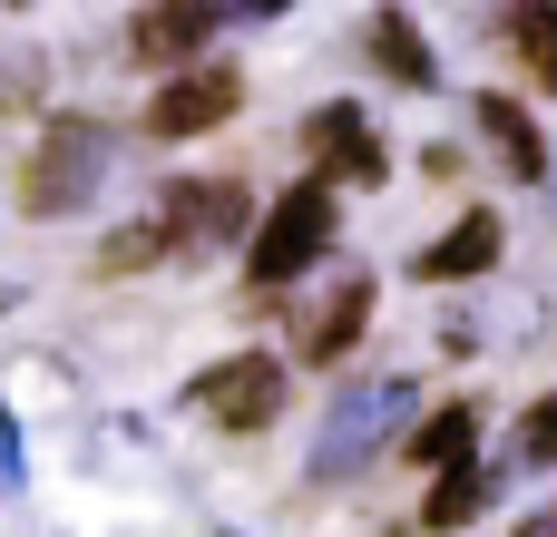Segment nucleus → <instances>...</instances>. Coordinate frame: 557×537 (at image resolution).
<instances>
[{
	"instance_id": "nucleus-1",
	"label": "nucleus",
	"mask_w": 557,
	"mask_h": 537,
	"mask_svg": "<svg viewBox=\"0 0 557 537\" xmlns=\"http://www.w3.org/2000/svg\"><path fill=\"white\" fill-rule=\"evenodd\" d=\"M333 235H343V205H333V186L304 176L294 196L264 205V225H255V245H245V284H255V294H284L304 264L333 254Z\"/></svg>"
},
{
	"instance_id": "nucleus-2",
	"label": "nucleus",
	"mask_w": 557,
	"mask_h": 537,
	"mask_svg": "<svg viewBox=\"0 0 557 537\" xmlns=\"http://www.w3.org/2000/svg\"><path fill=\"white\" fill-rule=\"evenodd\" d=\"M98 176H108V127L98 117H49L39 127V147H29V166H20V215H78L88 196H98Z\"/></svg>"
},
{
	"instance_id": "nucleus-3",
	"label": "nucleus",
	"mask_w": 557,
	"mask_h": 537,
	"mask_svg": "<svg viewBox=\"0 0 557 537\" xmlns=\"http://www.w3.org/2000/svg\"><path fill=\"white\" fill-rule=\"evenodd\" d=\"M304 176L313 186H382L392 176V147H382V127L362 117V98H323L313 117H304Z\"/></svg>"
},
{
	"instance_id": "nucleus-4",
	"label": "nucleus",
	"mask_w": 557,
	"mask_h": 537,
	"mask_svg": "<svg viewBox=\"0 0 557 537\" xmlns=\"http://www.w3.org/2000/svg\"><path fill=\"white\" fill-rule=\"evenodd\" d=\"M401 411H411V382H401V372H392V382H352V391L333 401V421H323V440H313L304 470H313V479H352V470L401 430Z\"/></svg>"
},
{
	"instance_id": "nucleus-5",
	"label": "nucleus",
	"mask_w": 557,
	"mask_h": 537,
	"mask_svg": "<svg viewBox=\"0 0 557 537\" xmlns=\"http://www.w3.org/2000/svg\"><path fill=\"white\" fill-rule=\"evenodd\" d=\"M157 225H166L176 254H225V245H255L264 215H255V196H245L235 176H186V186H166Z\"/></svg>"
},
{
	"instance_id": "nucleus-6",
	"label": "nucleus",
	"mask_w": 557,
	"mask_h": 537,
	"mask_svg": "<svg viewBox=\"0 0 557 537\" xmlns=\"http://www.w3.org/2000/svg\"><path fill=\"white\" fill-rule=\"evenodd\" d=\"M196 411H215L225 440L274 430V421H284V362H274V352H235V362H215V372L196 382Z\"/></svg>"
},
{
	"instance_id": "nucleus-7",
	"label": "nucleus",
	"mask_w": 557,
	"mask_h": 537,
	"mask_svg": "<svg viewBox=\"0 0 557 537\" xmlns=\"http://www.w3.org/2000/svg\"><path fill=\"white\" fill-rule=\"evenodd\" d=\"M245 108V78L225 68V59H206V68H186V78H166L157 98H147V137H206V127H225Z\"/></svg>"
},
{
	"instance_id": "nucleus-8",
	"label": "nucleus",
	"mask_w": 557,
	"mask_h": 537,
	"mask_svg": "<svg viewBox=\"0 0 557 537\" xmlns=\"http://www.w3.org/2000/svg\"><path fill=\"white\" fill-rule=\"evenodd\" d=\"M215 29H225V10H206V0L137 10V20H127V59H137V68H176V78H186V59H196Z\"/></svg>"
},
{
	"instance_id": "nucleus-9",
	"label": "nucleus",
	"mask_w": 557,
	"mask_h": 537,
	"mask_svg": "<svg viewBox=\"0 0 557 537\" xmlns=\"http://www.w3.org/2000/svg\"><path fill=\"white\" fill-rule=\"evenodd\" d=\"M499 245H509V235H499V215H490V205H470L441 245H421V264H411V274H421V284H470V274H490V264H499Z\"/></svg>"
},
{
	"instance_id": "nucleus-10",
	"label": "nucleus",
	"mask_w": 557,
	"mask_h": 537,
	"mask_svg": "<svg viewBox=\"0 0 557 537\" xmlns=\"http://www.w3.org/2000/svg\"><path fill=\"white\" fill-rule=\"evenodd\" d=\"M470 117L490 127V147H499V166H509L519 186H539V176L557 166V157H548V137H539V117H529L519 98H499V88H480V98H470Z\"/></svg>"
},
{
	"instance_id": "nucleus-11",
	"label": "nucleus",
	"mask_w": 557,
	"mask_h": 537,
	"mask_svg": "<svg viewBox=\"0 0 557 537\" xmlns=\"http://www.w3.org/2000/svg\"><path fill=\"white\" fill-rule=\"evenodd\" d=\"M362 49L382 59V78H392V88H441V59L421 49V29H411V10H372V29H362Z\"/></svg>"
},
{
	"instance_id": "nucleus-12",
	"label": "nucleus",
	"mask_w": 557,
	"mask_h": 537,
	"mask_svg": "<svg viewBox=\"0 0 557 537\" xmlns=\"http://www.w3.org/2000/svg\"><path fill=\"white\" fill-rule=\"evenodd\" d=\"M362 323H372V274H343V284H333V303H323V313H313V333H304V362H352Z\"/></svg>"
},
{
	"instance_id": "nucleus-13",
	"label": "nucleus",
	"mask_w": 557,
	"mask_h": 537,
	"mask_svg": "<svg viewBox=\"0 0 557 537\" xmlns=\"http://www.w3.org/2000/svg\"><path fill=\"white\" fill-rule=\"evenodd\" d=\"M401 450H411L421 470H470V460H480V401H441Z\"/></svg>"
},
{
	"instance_id": "nucleus-14",
	"label": "nucleus",
	"mask_w": 557,
	"mask_h": 537,
	"mask_svg": "<svg viewBox=\"0 0 557 537\" xmlns=\"http://www.w3.org/2000/svg\"><path fill=\"white\" fill-rule=\"evenodd\" d=\"M490 499H499V470H480V460H470V470H441V489H431L421 528H441V537H450V528H470Z\"/></svg>"
},
{
	"instance_id": "nucleus-15",
	"label": "nucleus",
	"mask_w": 557,
	"mask_h": 537,
	"mask_svg": "<svg viewBox=\"0 0 557 537\" xmlns=\"http://www.w3.org/2000/svg\"><path fill=\"white\" fill-rule=\"evenodd\" d=\"M499 29L519 39V59H529V78H539V88L557 98V0H539V10H509Z\"/></svg>"
},
{
	"instance_id": "nucleus-16",
	"label": "nucleus",
	"mask_w": 557,
	"mask_h": 537,
	"mask_svg": "<svg viewBox=\"0 0 557 537\" xmlns=\"http://www.w3.org/2000/svg\"><path fill=\"white\" fill-rule=\"evenodd\" d=\"M176 245H166V225L147 215V225H117L108 245H98V274H147V264H166Z\"/></svg>"
},
{
	"instance_id": "nucleus-17",
	"label": "nucleus",
	"mask_w": 557,
	"mask_h": 537,
	"mask_svg": "<svg viewBox=\"0 0 557 537\" xmlns=\"http://www.w3.org/2000/svg\"><path fill=\"white\" fill-rule=\"evenodd\" d=\"M519 460H529V470H557V391L529 401V421H519Z\"/></svg>"
},
{
	"instance_id": "nucleus-18",
	"label": "nucleus",
	"mask_w": 557,
	"mask_h": 537,
	"mask_svg": "<svg viewBox=\"0 0 557 537\" xmlns=\"http://www.w3.org/2000/svg\"><path fill=\"white\" fill-rule=\"evenodd\" d=\"M0 479L20 489V430H10V421H0Z\"/></svg>"
},
{
	"instance_id": "nucleus-19",
	"label": "nucleus",
	"mask_w": 557,
	"mask_h": 537,
	"mask_svg": "<svg viewBox=\"0 0 557 537\" xmlns=\"http://www.w3.org/2000/svg\"><path fill=\"white\" fill-rule=\"evenodd\" d=\"M509 537H557V509H539V519H519Z\"/></svg>"
}]
</instances>
